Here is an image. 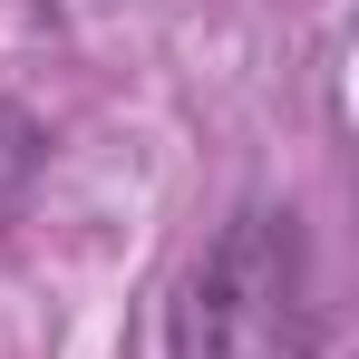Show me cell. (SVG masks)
Here are the masks:
<instances>
[{
  "label": "cell",
  "mask_w": 359,
  "mask_h": 359,
  "mask_svg": "<svg viewBox=\"0 0 359 359\" xmlns=\"http://www.w3.org/2000/svg\"><path fill=\"white\" fill-rule=\"evenodd\" d=\"M301 301V233L292 214H233L204 243V262L175 282L165 311V359H243L262 330H282V311Z\"/></svg>",
  "instance_id": "cell-1"
},
{
  "label": "cell",
  "mask_w": 359,
  "mask_h": 359,
  "mask_svg": "<svg viewBox=\"0 0 359 359\" xmlns=\"http://www.w3.org/2000/svg\"><path fill=\"white\" fill-rule=\"evenodd\" d=\"M39 156H49V136H39V117L0 97V224H10V214H20V194L39 184Z\"/></svg>",
  "instance_id": "cell-2"
}]
</instances>
